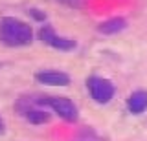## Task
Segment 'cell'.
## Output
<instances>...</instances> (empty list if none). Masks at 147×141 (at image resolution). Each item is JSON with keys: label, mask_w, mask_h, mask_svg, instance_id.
<instances>
[{"label": "cell", "mask_w": 147, "mask_h": 141, "mask_svg": "<svg viewBox=\"0 0 147 141\" xmlns=\"http://www.w3.org/2000/svg\"><path fill=\"white\" fill-rule=\"evenodd\" d=\"M35 40V31L30 22L13 15L0 19V42L7 48H26Z\"/></svg>", "instance_id": "6da1fadb"}, {"label": "cell", "mask_w": 147, "mask_h": 141, "mask_svg": "<svg viewBox=\"0 0 147 141\" xmlns=\"http://www.w3.org/2000/svg\"><path fill=\"white\" fill-rule=\"evenodd\" d=\"M35 103L37 106H42L50 110L53 116H57L61 121L76 125L79 121V110L77 104L72 99L64 97V95H46V94H35Z\"/></svg>", "instance_id": "7a4b0ae2"}, {"label": "cell", "mask_w": 147, "mask_h": 141, "mask_svg": "<svg viewBox=\"0 0 147 141\" xmlns=\"http://www.w3.org/2000/svg\"><path fill=\"white\" fill-rule=\"evenodd\" d=\"M15 112L22 117L26 123L33 126H42L52 121V112L42 106H37L35 103V94H24L15 101Z\"/></svg>", "instance_id": "3957f363"}, {"label": "cell", "mask_w": 147, "mask_h": 141, "mask_svg": "<svg viewBox=\"0 0 147 141\" xmlns=\"http://www.w3.org/2000/svg\"><path fill=\"white\" fill-rule=\"evenodd\" d=\"M85 86H86V92H88V97L94 101L96 104L99 106H105V104L112 103L114 97L118 94V88L109 77H103V75H88L85 81Z\"/></svg>", "instance_id": "277c9868"}, {"label": "cell", "mask_w": 147, "mask_h": 141, "mask_svg": "<svg viewBox=\"0 0 147 141\" xmlns=\"http://www.w3.org/2000/svg\"><path fill=\"white\" fill-rule=\"evenodd\" d=\"M35 39H39L42 44H46L48 48L55 49V51H61V53H68L74 51L77 48V42L70 37H64V35H59L55 28L52 24H40L39 29L35 31Z\"/></svg>", "instance_id": "5b68a950"}, {"label": "cell", "mask_w": 147, "mask_h": 141, "mask_svg": "<svg viewBox=\"0 0 147 141\" xmlns=\"http://www.w3.org/2000/svg\"><path fill=\"white\" fill-rule=\"evenodd\" d=\"M33 79L39 84L48 86V88H66L72 84L70 74L63 70H37L33 74Z\"/></svg>", "instance_id": "8992f818"}, {"label": "cell", "mask_w": 147, "mask_h": 141, "mask_svg": "<svg viewBox=\"0 0 147 141\" xmlns=\"http://www.w3.org/2000/svg\"><path fill=\"white\" fill-rule=\"evenodd\" d=\"M125 110L131 116H144L147 112V90L145 88H136L127 95Z\"/></svg>", "instance_id": "52a82bcc"}, {"label": "cell", "mask_w": 147, "mask_h": 141, "mask_svg": "<svg viewBox=\"0 0 147 141\" xmlns=\"http://www.w3.org/2000/svg\"><path fill=\"white\" fill-rule=\"evenodd\" d=\"M127 19L125 17H110V19L101 20L98 26H96V31L99 35H105V37H112V35L121 33L123 29H127Z\"/></svg>", "instance_id": "ba28073f"}, {"label": "cell", "mask_w": 147, "mask_h": 141, "mask_svg": "<svg viewBox=\"0 0 147 141\" xmlns=\"http://www.w3.org/2000/svg\"><path fill=\"white\" fill-rule=\"evenodd\" d=\"M28 15H30V19L33 22H39V24H46V20H48V13L44 9H40V7H30Z\"/></svg>", "instance_id": "9c48e42d"}, {"label": "cell", "mask_w": 147, "mask_h": 141, "mask_svg": "<svg viewBox=\"0 0 147 141\" xmlns=\"http://www.w3.org/2000/svg\"><path fill=\"white\" fill-rule=\"evenodd\" d=\"M59 2H63L68 7H79L81 6V0H59Z\"/></svg>", "instance_id": "30bf717a"}, {"label": "cell", "mask_w": 147, "mask_h": 141, "mask_svg": "<svg viewBox=\"0 0 147 141\" xmlns=\"http://www.w3.org/2000/svg\"><path fill=\"white\" fill-rule=\"evenodd\" d=\"M4 132H6V123H4L2 116H0V136H4Z\"/></svg>", "instance_id": "8fae6325"}, {"label": "cell", "mask_w": 147, "mask_h": 141, "mask_svg": "<svg viewBox=\"0 0 147 141\" xmlns=\"http://www.w3.org/2000/svg\"><path fill=\"white\" fill-rule=\"evenodd\" d=\"M76 141H94V139H88V138H83V136H79Z\"/></svg>", "instance_id": "7c38bea8"}]
</instances>
